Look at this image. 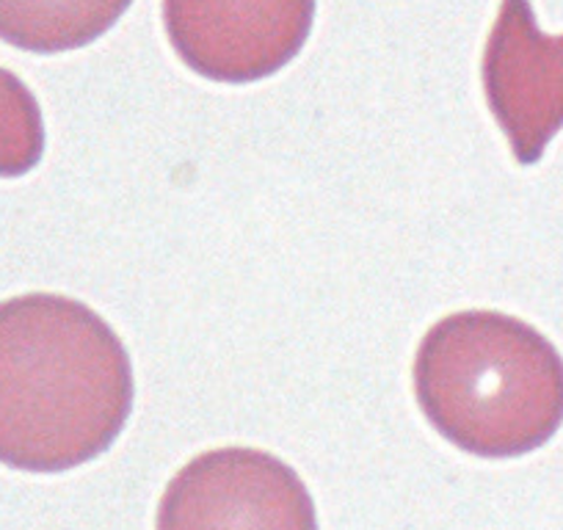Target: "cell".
<instances>
[{
    "label": "cell",
    "instance_id": "1",
    "mask_svg": "<svg viewBox=\"0 0 563 530\" xmlns=\"http://www.w3.org/2000/svg\"><path fill=\"white\" fill-rule=\"evenodd\" d=\"M130 409L128 351L95 310L56 294L0 305V464L62 473L91 462Z\"/></svg>",
    "mask_w": 563,
    "mask_h": 530
},
{
    "label": "cell",
    "instance_id": "2",
    "mask_svg": "<svg viewBox=\"0 0 563 530\" xmlns=\"http://www.w3.org/2000/svg\"><path fill=\"white\" fill-rule=\"evenodd\" d=\"M415 395L431 426L464 453L517 459L563 426V356L519 318L456 312L422 338Z\"/></svg>",
    "mask_w": 563,
    "mask_h": 530
},
{
    "label": "cell",
    "instance_id": "3",
    "mask_svg": "<svg viewBox=\"0 0 563 530\" xmlns=\"http://www.w3.org/2000/svg\"><path fill=\"white\" fill-rule=\"evenodd\" d=\"M158 530H318V514L305 481L282 459L219 448L172 478Z\"/></svg>",
    "mask_w": 563,
    "mask_h": 530
},
{
    "label": "cell",
    "instance_id": "4",
    "mask_svg": "<svg viewBox=\"0 0 563 530\" xmlns=\"http://www.w3.org/2000/svg\"><path fill=\"white\" fill-rule=\"evenodd\" d=\"M316 0H164L177 56L208 80L252 84L279 73L305 47Z\"/></svg>",
    "mask_w": 563,
    "mask_h": 530
},
{
    "label": "cell",
    "instance_id": "5",
    "mask_svg": "<svg viewBox=\"0 0 563 530\" xmlns=\"http://www.w3.org/2000/svg\"><path fill=\"white\" fill-rule=\"evenodd\" d=\"M481 73L514 158L539 164L563 128V36L541 34L530 0H503Z\"/></svg>",
    "mask_w": 563,
    "mask_h": 530
},
{
    "label": "cell",
    "instance_id": "6",
    "mask_svg": "<svg viewBox=\"0 0 563 530\" xmlns=\"http://www.w3.org/2000/svg\"><path fill=\"white\" fill-rule=\"evenodd\" d=\"M133 0H0V40L20 51L64 53L100 40Z\"/></svg>",
    "mask_w": 563,
    "mask_h": 530
},
{
    "label": "cell",
    "instance_id": "7",
    "mask_svg": "<svg viewBox=\"0 0 563 530\" xmlns=\"http://www.w3.org/2000/svg\"><path fill=\"white\" fill-rule=\"evenodd\" d=\"M45 153V122L36 97L9 69H0V177L29 175Z\"/></svg>",
    "mask_w": 563,
    "mask_h": 530
}]
</instances>
